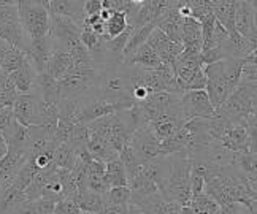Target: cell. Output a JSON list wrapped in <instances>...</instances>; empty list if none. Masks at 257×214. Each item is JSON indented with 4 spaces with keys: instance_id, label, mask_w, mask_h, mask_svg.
Here are the masks:
<instances>
[{
    "instance_id": "9",
    "label": "cell",
    "mask_w": 257,
    "mask_h": 214,
    "mask_svg": "<svg viewBox=\"0 0 257 214\" xmlns=\"http://www.w3.org/2000/svg\"><path fill=\"white\" fill-rule=\"evenodd\" d=\"M53 50H54V42L49 35L31 40L27 48V56H29V59H31L34 69L37 70V73L46 72V67L49 62V57L53 54Z\"/></svg>"
},
{
    "instance_id": "24",
    "label": "cell",
    "mask_w": 257,
    "mask_h": 214,
    "mask_svg": "<svg viewBox=\"0 0 257 214\" xmlns=\"http://www.w3.org/2000/svg\"><path fill=\"white\" fill-rule=\"evenodd\" d=\"M53 162L57 168L73 170L75 167V151L68 143H59L53 154Z\"/></svg>"
},
{
    "instance_id": "1",
    "label": "cell",
    "mask_w": 257,
    "mask_h": 214,
    "mask_svg": "<svg viewBox=\"0 0 257 214\" xmlns=\"http://www.w3.org/2000/svg\"><path fill=\"white\" fill-rule=\"evenodd\" d=\"M169 173L162 181L159 192L165 201H175L180 206L191 203L189 174L192 160L186 152H176L169 155Z\"/></svg>"
},
{
    "instance_id": "42",
    "label": "cell",
    "mask_w": 257,
    "mask_h": 214,
    "mask_svg": "<svg viewBox=\"0 0 257 214\" xmlns=\"http://www.w3.org/2000/svg\"><path fill=\"white\" fill-rule=\"evenodd\" d=\"M0 106H8V108H12V106H10V103H8V100L5 99V95L0 92Z\"/></svg>"
},
{
    "instance_id": "34",
    "label": "cell",
    "mask_w": 257,
    "mask_h": 214,
    "mask_svg": "<svg viewBox=\"0 0 257 214\" xmlns=\"http://www.w3.org/2000/svg\"><path fill=\"white\" fill-rule=\"evenodd\" d=\"M102 0H84L83 4V13H84V18L87 16H94V15H98L102 12Z\"/></svg>"
},
{
    "instance_id": "16",
    "label": "cell",
    "mask_w": 257,
    "mask_h": 214,
    "mask_svg": "<svg viewBox=\"0 0 257 214\" xmlns=\"http://www.w3.org/2000/svg\"><path fill=\"white\" fill-rule=\"evenodd\" d=\"M125 65H137V67H140V69H146V70H161L164 67L159 56H157L153 48L148 46L146 43L138 48L137 53L131 57V61Z\"/></svg>"
},
{
    "instance_id": "8",
    "label": "cell",
    "mask_w": 257,
    "mask_h": 214,
    "mask_svg": "<svg viewBox=\"0 0 257 214\" xmlns=\"http://www.w3.org/2000/svg\"><path fill=\"white\" fill-rule=\"evenodd\" d=\"M42 102H43L42 97L34 94V92H31V94H18V97L15 99V103L12 106L15 119L19 124L26 125V127L37 125Z\"/></svg>"
},
{
    "instance_id": "41",
    "label": "cell",
    "mask_w": 257,
    "mask_h": 214,
    "mask_svg": "<svg viewBox=\"0 0 257 214\" xmlns=\"http://www.w3.org/2000/svg\"><path fill=\"white\" fill-rule=\"evenodd\" d=\"M180 214H194V209L189 205H186V206L180 208Z\"/></svg>"
},
{
    "instance_id": "32",
    "label": "cell",
    "mask_w": 257,
    "mask_h": 214,
    "mask_svg": "<svg viewBox=\"0 0 257 214\" xmlns=\"http://www.w3.org/2000/svg\"><path fill=\"white\" fill-rule=\"evenodd\" d=\"M56 214H80L81 209L70 198H62L56 203Z\"/></svg>"
},
{
    "instance_id": "4",
    "label": "cell",
    "mask_w": 257,
    "mask_h": 214,
    "mask_svg": "<svg viewBox=\"0 0 257 214\" xmlns=\"http://www.w3.org/2000/svg\"><path fill=\"white\" fill-rule=\"evenodd\" d=\"M19 23H21L29 40L49 35V13L40 5L32 4L31 0L18 2Z\"/></svg>"
},
{
    "instance_id": "3",
    "label": "cell",
    "mask_w": 257,
    "mask_h": 214,
    "mask_svg": "<svg viewBox=\"0 0 257 214\" xmlns=\"http://www.w3.org/2000/svg\"><path fill=\"white\" fill-rule=\"evenodd\" d=\"M98 81V72L95 65H75L64 78L59 80L61 99L78 100L84 92Z\"/></svg>"
},
{
    "instance_id": "21",
    "label": "cell",
    "mask_w": 257,
    "mask_h": 214,
    "mask_svg": "<svg viewBox=\"0 0 257 214\" xmlns=\"http://www.w3.org/2000/svg\"><path fill=\"white\" fill-rule=\"evenodd\" d=\"M105 181L110 187H117V186H128L127 182V174L125 168L119 159H114L111 162L105 163Z\"/></svg>"
},
{
    "instance_id": "23",
    "label": "cell",
    "mask_w": 257,
    "mask_h": 214,
    "mask_svg": "<svg viewBox=\"0 0 257 214\" xmlns=\"http://www.w3.org/2000/svg\"><path fill=\"white\" fill-rule=\"evenodd\" d=\"M192 160V159H191ZM205 163L199 160H192L191 174H189V186H191V198L203 193L205 187Z\"/></svg>"
},
{
    "instance_id": "13",
    "label": "cell",
    "mask_w": 257,
    "mask_h": 214,
    "mask_svg": "<svg viewBox=\"0 0 257 214\" xmlns=\"http://www.w3.org/2000/svg\"><path fill=\"white\" fill-rule=\"evenodd\" d=\"M37 70L34 69V65L29 59L21 69H18L16 72L10 73V80L15 84L18 94H31L34 86H35V80H37Z\"/></svg>"
},
{
    "instance_id": "46",
    "label": "cell",
    "mask_w": 257,
    "mask_h": 214,
    "mask_svg": "<svg viewBox=\"0 0 257 214\" xmlns=\"http://www.w3.org/2000/svg\"><path fill=\"white\" fill-rule=\"evenodd\" d=\"M2 108H4V106H0V111H2Z\"/></svg>"
},
{
    "instance_id": "12",
    "label": "cell",
    "mask_w": 257,
    "mask_h": 214,
    "mask_svg": "<svg viewBox=\"0 0 257 214\" xmlns=\"http://www.w3.org/2000/svg\"><path fill=\"white\" fill-rule=\"evenodd\" d=\"M75 61L73 57L68 54L67 51L61 50V48H56L53 50V54L49 57V62H48V67H46V72L51 75L54 80H61L64 78L68 72H70L73 67H75Z\"/></svg>"
},
{
    "instance_id": "47",
    "label": "cell",
    "mask_w": 257,
    "mask_h": 214,
    "mask_svg": "<svg viewBox=\"0 0 257 214\" xmlns=\"http://www.w3.org/2000/svg\"><path fill=\"white\" fill-rule=\"evenodd\" d=\"M54 214H56V212H54Z\"/></svg>"
},
{
    "instance_id": "35",
    "label": "cell",
    "mask_w": 257,
    "mask_h": 214,
    "mask_svg": "<svg viewBox=\"0 0 257 214\" xmlns=\"http://www.w3.org/2000/svg\"><path fill=\"white\" fill-rule=\"evenodd\" d=\"M35 206L38 214H54L56 211V201L48 198H38L35 200Z\"/></svg>"
},
{
    "instance_id": "31",
    "label": "cell",
    "mask_w": 257,
    "mask_h": 214,
    "mask_svg": "<svg viewBox=\"0 0 257 214\" xmlns=\"http://www.w3.org/2000/svg\"><path fill=\"white\" fill-rule=\"evenodd\" d=\"M2 214H38V212H37V206L34 200H24V201L16 203L12 208H8Z\"/></svg>"
},
{
    "instance_id": "43",
    "label": "cell",
    "mask_w": 257,
    "mask_h": 214,
    "mask_svg": "<svg viewBox=\"0 0 257 214\" xmlns=\"http://www.w3.org/2000/svg\"><path fill=\"white\" fill-rule=\"evenodd\" d=\"M127 214H143L140 209H138L137 206H134V205H128V212Z\"/></svg>"
},
{
    "instance_id": "30",
    "label": "cell",
    "mask_w": 257,
    "mask_h": 214,
    "mask_svg": "<svg viewBox=\"0 0 257 214\" xmlns=\"http://www.w3.org/2000/svg\"><path fill=\"white\" fill-rule=\"evenodd\" d=\"M89 132L87 129V124L84 122H76L75 127H73V132H72V137L68 140V144L72 146V148H80V146H87V141H89Z\"/></svg>"
},
{
    "instance_id": "22",
    "label": "cell",
    "mask_w": 257,
    "mask_h": 214,
    "mask_svg": "<svg viewBox=\"0 0 257 214\" xmlns=\"http://www.w3.org/2000/svg\"><path fill=\"white\" fill-rule=\"evenodd\" d=\"M27 61H29V56L26 51L18 50V48L12 46L4 57V62H2V65H0V72L10 75V73L16 72L18 69H21Z\"/></svg>"
},
{
    "instance_id": "18",
    "label": "cell",
    "mask_w": 257,
    "mask_h": 214,
    "mask_svg": "<svg viewBox=\"0 0 257 214\" xmlns=\"http://www.w3.org/2000/svg\"><path fill=\"white\" fill-rule=\"evenodd\" d=\"M230 163L243 174L246 179H249V181L257 179V154L232 152Z\"/></svg>"
},
{
    "instance_id": "39",
    "label": "cell",
    "mask_w": 257,
    "mask_h": 214,
    "mask_svg": "<svg viewBox=\"0 0 257 214\" xmlns=\"http://www.w3.org/2000/svg\"><path fill=\"white\" fill-rule=\"evenodd\" d=\"M7 149H8L7 141H5V138H4V135L0 133V159H2L4 155L7 154Z\"/></svg>"
},
{
    "instance_id": "38",
    "label": "cell",
    "mask_w": 257,
    "mask_h": 214,
    "mask_svg": "<svg viewBox=\"0 0 257 214\" xmlns=\"http://www.w3.org/2000/svg\"><path fill=\"white\" fill-rule=\"evenodd\" d=\"M10 46L7 42H4V40H0V65H2V62H4V57H5V54H7V51L10 50Z\"/></svg>"
},
{
    "instance_id": "40",
    "label": "cell",
    "mask_w": 257,
    "mask_h": 214,
    "mask_svg": "<svg viewBox=\"0 0 257 214\" xmlns=\"http://www.w3.org/2000/svg\"><path fill=\"white\" fill-rule=\"evenodd\" d=\"M31 2L35 4V5L43 7L45 10H49V5H51V0H31Z\"/></svg>"
},
{
    "instance_id": "11",
    "label": "cell",
    "mask_w": 257,
    "mask_h": 214,
    "mask_svg": "<svg viewBox=\"0 0 257 214\" xmlns=\"http://www.w3.org/2000/svg\"><path fill=\"white\" fill-rule=\"evenodd\" d=\"M83 4L84 0H51L48 13L70 18L83 27V19H84Z\"/></svg>"
},
{
    "instance_id": "29",
    "label": "cell",
    "mask_w": 257,
    "mask_h": 214,
    "mask_svg": "<svg viewBox=\"0 0 257 214\" xmlns=\"http://www.w3.org/2000/svg\"><path fill=\"white\" fill-rule=\"evenodd\" d=\"M240 83H257V64H255V53L244 57L240 73Z\"/></svg>"
},
{
    "instance_id": "28",
    "label": "cell",
    "mask_w": 257,
    "mask_h": 214,
    "mask_svg": "<svg viewBox=\"0 0 257 214\" xmlns=\"http://www.w3.org/2000/svg\"><path fill=\"white\" fill-rule=\"evenodd\" d=\"M128 26V19L124 12H113L110 19L105 23L106 27V35L110 38H114L117 35H121Z\"/></svg>"
},
{
    "instance_id": "17",
    "label": "cell",
    "mask_w": 257,
    "mask_h": 214,
    "mask_svg": "<svg viewBox=\"0 0 257 214\" xmlns=\"http://www.w3.org/2000/svg\"><path fill=\"white\" fill-rule=\"evenodd\" d=\"M35 84L40 89L42 100L46 103H57L61 100V91H59V81L49 75L48 72L38 73Z\"/></svg>"
},
{
    "instance_id": "2",
    "label": "cell",
    "mask_w": 257,
    "mask_h": 214,
    "mask_svg": "<svg viewBox=\"0 0 257 214\" xmlns=\"http://www.w3.org/2000/svg\"><path fill=\"white\" fill-rule=\"evenodd\" d=\"M257 83H240L225 102L217 106L213 116H217L230 124H243L251 114H255Z\"/></svg>"
},
{
    "instance_id": "44",
    "label": "cell",
    "mask_w": 257,
    "mask_h": 214,
    "mask_svg": "<svg viewBox=\"0 0 257 214\" xmlns=\"http://www.w3.org/2000/svg\"><path fill=\"white\" fill-rule=\"evenodd\" d=\"M131 2H132L134 5H137V7H140V5L145 2V0H131Z\"/></svg>"
},
{
    "instance_id": "7",
    "label": "cell",
    "mask_w": 257,
    "mask_h": 214,
    "mask_svg": "<svg viewBox=\"0 0 257 214\" xmlns=\"http://www.w3.org/2000/svg\"><path fill=\"white\" fill-rule=\"evenodd\" d=\"M255 2L257 0H236L235 31L248 38L257 50V27H255Z\"/></svg>"
},
{
    "instance_id": "5",
    "label": "cell",
    "mask_w": 257,
    "mask_h": 214,
    "mask_svg": "<svg viewBox=\"0 0 257 214\" xmlns=\"http://www.w3.org/2000/svg\"><path fill=\"white\" fill-rule=\"evenodd\" d=\"M180 105L184 121L191 119H210L214 114V108L203 91H186L180 97Z\"/></svg>"
},
{
    "instance_id": "14",
    "label": "cell",
    "mask_w": 257,
    "mask_h": 214,
    "mask_svg": "<svg viewBox=\"0 0 257 214\" xmlns=\"http://www.w3.org/2000/svg\"><path fill=\"white\" fill-rule=\"evenodd\" d=\"M26 35L27 34L24 32L21 23H0V40L27 53V48L31 42L26 40Z\"/></svg>"
},
{
    "instance_id": "15",
    "label": "cell",
    "mask_w": 257,
    "mask_h": 214,
    "mask_svg": "<svg viewBox=\"0 0 257 214\" xmlns=\"http://www.w3.org/2000/svg\"><path fill=\"white\" fill-rule=\"evenodd\" d=\"M89 132H91V130H89ZM87 149H89V152H91L94 160L103 162V163H108V162H111V160L119 157V154H117V151H114L111 148L110 143H108L105 138L92 133V132H91V135H89Z\"/></svg>"
},
{
    "instance_id": "26",
    "label": "cell",
    "mask_w": 257,
    "mask_h": 214,
    "mask_svg": "<svg viewBox=\"0 0 257 214\" xmlns=\"http://www.w3.org/2000/svg\"><path fill=\"white\" fill-rule=\"evenodd\" d=\"M189 206L194 209V214H219L221 209V206L206 193H200V195L191 198Z\"/></svg>"
},
{
    "instance_id": "6",
    "label": "cell",
    "mask_w": 257,
    "mask_h": 214,
    "mask_svg": "<svg viewBox=\"0 0 257 214\" xmlns=\"http://www.w3.org/2000/svg\"><path fill=\"white\" fill-rule=\"evenodd\" d=\"M131 148L134 149L135 155L142 163L150 162L156 157H159V146L161 141L151 130L150 125L137 129L131 137Z\"/></svg>"
},
{
    "instance_id": "33",
    "label": "cell",
    "mask_w": 257,
    "mask_h": 214,
    "mask_svg": "<svg viewBox=\"0 0 257 214\" xmlns=\"http://www.w3.org/2000/svg\"><path fill=\"white\" fill-rule=\"evenodd\" d=\"M0 23H19L18 5H0Z\"/></svg>"
},
{
    "instance_id": "25",
    "label": "cell",
    "mask_w": 257,
    "mask_h": 214,
    "mask_svg": "<svg viewBox=\"0 0 257 214\" xmlns=\"http://www.w3.org/2000/svg\"><path fill=\"white\" fill-rule=\"evenodd\" d=\"M40 198H48V200H53L56 203L64 198L62 184H61V179H59V176H57V170L49 174L48 179L45 181V186L42 189V197Z\"/></svg>"
},
{
    "instance_id": "45",
    "label": "cell",
    "mask_w": 257,
    "mask_h": 214,
    "mask_svg": "<svg viewBox=\"0 0 257 214\" xmlns=\"http://www.w3.org/2000/svg\"><path fill=\"white\" fill-rule=\"evenodd\" d=\"M211 2L214 4V2H225V0H211Z\"/></svg>"
},
{
    "instance_id": "37",
    "label": "cell",
    "mask_w": 257,
    "mask_h": 214,
    "mask_svg": "<svg viewBox=\"0 0 257 214\" xmlns=\"http://www.w3.org/2000/svg\"><path fill=\"white\" fill-rule=\"evenodd\" d=\"M219 214H240V203H229L221 206Z\"/></svg>"
},
{
    "instance_id": "10",
    "label": "cell",
    "mask_w": 257,
    "mask_h": 214,
    "mask_svg": "<svg viewBox=\"0 0 257 214\" xmlns=\"http://www.w3.org/2000/svg\"><path fill=\"white\" fill-rule=\"evenodd\" d=\"M225 59H244L255 53V48L249 43L248 38L241 37L238 32L230 34L227 40L221 45Z\"/></svg>"
},
{
    "instance_id": "36",
    "label": "cell",
    "mask_w": 257,
    "mask_h": 214,
    "mask_svg": "<svg viewBox=\"0 0 257 214\" xmlns=\"http://www.w3.org/2000/svg\"><path fill=\"white\" fill-rule=\"evenodd\" d=\"M128 205H108L102 211V214H127Z\"/></svg>"
},
{
    "instance_id": "20",
    "label": "cell",
    "mask_w": 257,
    "mask_h": 214,
    "mask_svg": "<svg viewBox=\"0 0 257 214\" xmlns=\"http://www.w3.org/2000/svg\"><path fill=\"white\" fill-rule=\"evenodd\" d=\"M78 208H80L83 212H91V214H102V211L105 209V200L103 195L100 193H94V192H80L78 197L73 200Z\"/></svg>"
},
{
    "instance_id": "27",
    "label": "cell",
    "mask_w": 257,
    "mask_h": 214,
    "mask_svg": "<svg viewBox=\"0 0 257 214\" xmlns=\"http://www.w3.org/2000/svg\"><path fill=\"white\" fill-rule=\"evenodd\" d=\"M131 187L128 186H117L110 187L103 193L105 206L108 205H128L131 203Z\"/></svg>"
},
{
    "instance_id": "19",
    "label": "cell",
    "mask_w": 257,
    "mask_h": 214,
    "mask_svg": "<svg viewBox=\"0 0 257 214\" xmlns=\"http://www.w3.org/2000/svg\"><path fill=\"white\" fill-rule=\"evenodd\" d=\"M154 27H156V24L151 23V24H146V26H142V27L135 29L134 34L131 35V38H128V42H127V45H125V48H124V51H122L124 64H127L128 61H131V57L137 53L138 48L146 43L148 37L151 35V32H153V29H154Z\"/></svg>"
}]
</instances>
